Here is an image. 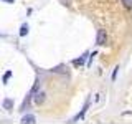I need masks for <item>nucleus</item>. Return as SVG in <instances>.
<instances>
[{"mask_svg": "<svg viewBox=\"0 0 132 124\" xmlns=\"http://www.w3.org/2000/svg\"><path fill=\"white\" fill-rule=\"evenodd\" d=\"M132 114V111H126V113H122V116H130Z\"/></svg>", "mask_w": 132, "mask_h": 124, "instance_id": "nucleus-11", "label": "nucleus"}, {"mask_svg": "<svg viewBox=\"0 0 132 124\" xmlns=\"http://www.w3.org/2000/svg\"><path fill=\"white\" fill-rule=\"evenodd\" d=\"M122 2L126 3V7H129V8L132 7V0H122Z\"/></svg>", "mask_w": 132, "mask_h": 124, "instance_id": "nucleus-9", "label": "nucleus"}, {"mask_svg": "<svg viewBox=\"0 0 132 124\" xmlns=\"http://www.w3.org/2000/svg\"><path fill=\"white\" fill-rule=\"evenodd\" d=\"M88 106H89V101H86V104H84V107H82V111H81V113H79V114L76 116V118L73 119V122H74V121H78V119H82V118H84L86 111H88Z\"/></svg>", "mask_w": 132, "mask_h": 124, "instance_id": "nucleus-5", "label": "nucleus"}, {"mask_svg": "<svg viewBox=\"0 0 132 124\" xmlns=\"http://www.w3.org/2000/svg\"><path fill=\"white\" fill-rule=\"evenodd\" d=\"M33 101H35V104H43V101H45V93H36L35 96H33Z\"/></svg>", "mask_w": 132, "mask_h": 124, "instance_id": "nucleus-3", "label": "nucleus"}, {"mask_svg": "<svg viewBox=\"0 0 132 124\" xmlns=\"http://www.w3.org/2000/svg\"><path fill=\"white\" fill-rule=\"evenodd\" d=\"M10 76H12V71H7L5 74H3V83H5V84H7V81L10 80Z\"/></svg>", "mask_w": 132, "mask_h": 124, "instance_id": "nucleus-7", "label": "nucleus"}, {"mask_svg": "<svg viewBox=\"0 0 132 124\" xmlns=\"http://www.w3.org/2000/svg\"><path fill=\"white\" fill-rule=\"evenodd\" d=\"M3 2H10V3H13V0H3Z\"/></svg>", "mask_w": 132, "mask_h": 124, "instance_id": "nucleus-12", "label": "nucleus"}, {"mask_svg": "<svg viewBox=\"0 0 132 124\" xmlns=\"http://www.w3.org/2000/svg\"><path fill=\"white\" fill-rule=\"evenodd\" d=\"M22 122L23 124H35L36 122V118L33 114H27V116H23V118H22Z\"/></svg>", "mask_w": 132, "mask_h": 124, "instance_id": "nucleus-2", "label": "nucleus"}, {"mask_svg": "<svg viewBox=\"0 0 132 124\" xmlns=\"http://www.w3.org/2000/svg\"><path fill=\"white\" fill-rule=\"evenodd\" d=\"M28 33V25L27 23H23L22 27H20V36H25Z\"/></svg>", "mask_w": 132, "mask_h": 124, "instance_id": "nucleus-6", "label": "nucleus"}, {"mask_svg": "<svg viewBox=\"0 0 132 124\" xmlns=\"http://www.w3.org/2000/svg\"><path fill=\"white\" fill-rule=\"evenodd\" d=\"M117 69H119V68H116V69H114V73H112V80H116V76H117Z\"/></svg>", "mask_w": 132, "mask_h": 124, "instance_id": "nucleus-10", "label": "nucleus"}, {"mask_svg": "<svg viewBox=\"0 0 132 124\" xmlns=\"http://www.w3.org/2000/svg\"><path fill=\"white\" fill-rule=\"evenodd\" d=\"M106 40H107V35H106V30H99L97 32V38H96V43L99 47L106 45Z\"/></svg>", "mask_w": 132, "mask_h": 124, "instance_id": "nucleus-1", "label": "nucleus"}, {"mask_svg": "<svg viewBox=\"0 0 132 124\" xmlns=\"http://www.w3.org/2000/svg\"><path fill=\"white\" fill-rule=\"evenodd\" d=\"M2 106H3V109H7V111H12V107H13V101H12L10 98H5L2 101Z\"/></svg>", "mask_w": 132, "mask_h": 124, "instance_id": "nucleus-4", "label": "nucleus"}, {"mask_svg": "<svg viewBox=\"0 0 132 124\" xmlns=\"http://www.w3.org/2000/svg\"><path fill=\"white\" fill-rule=\"evenodd\" d=\"M84 58H86V55H84V56H81L79 60H74V65H81L82 61H84Z\"/></svg>", "mask_w": 132, "mask_h": 124, "instance_id": "nucleus-8", "label": "nucleus"}]
</instances>
